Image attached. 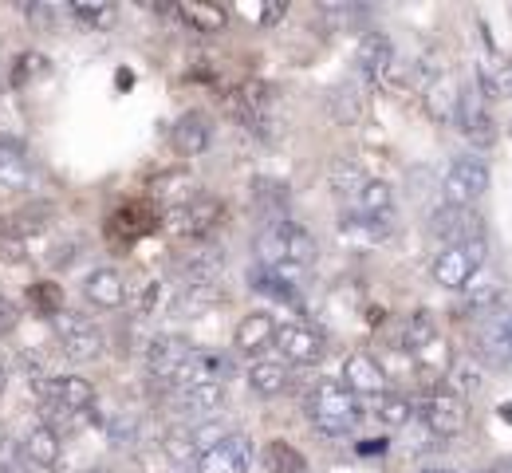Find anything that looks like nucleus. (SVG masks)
<instances>
[{
  "mask_svg": "<svg viewBox=\"0 0 512 473\" xmlns=\"http://www.w3.org/2000/svg\"><path fill=\"white\" fill-rule=\"evenodd\" d=\"M363 418V399L351 395L339 379H323L308 395V422L323 438H347Z\"/></svg>",
  "mask_w": 512,
  "mask_h": 473,
  "instance_id": "f257e3e1",
  "label": "nucleus"
},
{
  "mask_svg": "<svg viewBox=\"0 0 512 473\" xmlns=\"http://www.w3.org/2000/svg\"><path fill=\"white\" fill-rule=\"evenodd\" d=\"M316 253H320V245H316V237L304 229V225H296V221H272V225H264L260 233H256V261L264 265V269H272V265H300V269H312L316 265Z\"/></svg>",
  "mask_w": 512,
  "mask_h": 473,
  "instance_id": "f03ea898",
  "label": "nucleus"
},
{
  "mask_svg": "<svg viewBox=\"0 0 512 473\" xmlns=\"http://www.w3.org/2000/svg\"><path fill=\"white\" fill-rule=\"evenodd\" d=\"M225 111H229L241 127H249L253 135L272 138V127H276V95H272L268 83L253 79V83L233 87V91L225 95Z\"/></svg>",
  "mask_w": 512,
  "mask_h": 473,
  "instance_id": "7ed1b4c3",
  "label": "nucleus"
},
{
  "mask_svg": "<svg viewBox=\"0 0 512 473\" xmlns=\"http://www.w3.org/2000/svg\"><path fill=\"white\" fill-rule=\"evenodd\" d=\"M485 257H489V241H469V245H449L434 257L430 276L434 284H442L449 292H465L469 280L485 269Z\"/></svg>",
  "mask_w": 512,
  "mask_h": 473,
  "instance_id": "20e7f679",
  "label": "nucleus"
},
{
  "mask_svg": "<svg viewBox=\"0 0 512 473\" xmlns=\"http://www.w3.org/2000/svg\"><path fill=\"white\" fill-rule=\"evenodd\" d=\"M485 194H489V166H485V158H477V154L453 158L446 166V174H442V198H446V205H469L473 209Z\"/></svg>",
  "mask_w": 512,
  "mask_h": 473,
  "instance_id": "39448f33",
  "label": "nucleus"
},
{
  "mask_svg": "<svg viewBox=\"0 0 512 473\" xmlns=\"http://www.w3.org/2000/svg\"><path fill=\"white\" fill-rule=\"evenodd\" d=\"M56 336H60V351L71 363H91L107 347L103 328L91 316H79V312H60L56 316Z\"/></svg>",
  "mask_w": 512,
  "mask_h": 473,
  "instance_id": "423d86ee",
  "label": "nucleus"
},
{
  "mask_svg": "<svg viewBox=\"0 0 512 473\" xmlns=\"http://www.w3.org/2000/svg\"><path fill=\"white\" fill-rule=\"evenodd\" d=\"M221 221H225V205L217 202V198L197 194V198H193L190 205H182V209H166L162 229L174 233V237H186V241H205Z\"/></svg>",
  "mask_w": 512,
  "mask_h": 473,
  "instance_id": "0eeeda50",
  "label": "nucleus"
},
{
  "mask_svg": "<svg viewBox=\"0 0 512 473\" xmlns=\"http://www.w3.org/2000/svg\"><path fill=\"white\" fill-rule=\"evenodd\" d=\"M430 233L442 241V249L469 245V241H485V221L469 205H438L430 213Z\"/></svg>",
  "mask_w": 512,
  "mask_h": 473,
  "instance_id": "6e6552de",
  "label": "nucleus"
},
{
  "mask_svg": "<svg viewBox=\"0 0 512 473\" xmlns=\"http://www.w3.org/2000/svg\"><path fill=\"white\" fill-rule=\"evenodd\" d=\"M418 414H422V422H426V430L434 438H457L469 426V406H465L461 395H453V391H434L422 403Z\"/></svg>",
  "mask_w": 512,
  "mask_h": 473,
  "instance_id": "1a4fd4ad",
  "label": "nucleus"
},
{
  "mask_svg": "<svg viewBox=\"0 0 512 473\" xmlns=\"http://www.w3.org/2000/svg\"><path fill=\"white\" fill-rule=\"evenodd\" d=\"M276 347H280L284 363L316 367L323 355H327V336L316 332L312 324H284V328L276 332Z\"/></svg>",
  "mask_w": 512,
  "mask_h": 473,
  "instance_id": "9d476101",
  "label": "nucleus"
},
{
  "mask_svg": "<svg viewBox=\"0 0 512 473\" xmlns=\"http://www.w3.org/2000/svg\"><path fill=\"white\" fill-rule=\"evenodd\" d=\"M339 383H343L351 395H359V399H383L386 395L383 363H379L375 355H367V351H351V355L343 359V375H339Z\"/></svg>",
  "mask_w": 512,
  "mask_h": 473,
  "instance_id": "9b49d317",
  "label": "nucleus"
},
{
  "mask_svg": "<svg viewBox=\"0 0 512 473\" xmlns=\"http://www.w3.org/2000/svg\"><path fill=\"white\" fill-rule=\"evenodd\" d=\"M233 379V359L221 351H193L190 359L182 363V371L170 379L174 391H190L201 383H229Z\"/></svg>",
  "mask_w": 512,
  "mask_h": 473,
  "instance_id": "f8f14e48",
  "label": "nucleus"
},
{
  "mask_svg": "<svg viewBox=\"0 0 512 473\" xmlns=\"http://www.w3.org/2000/svg\"><path fill=\"white\" fill-rule=\"evenodd\" d=\"M256 450H253V438L233 430L217 450H209L201 462H197V473H249L253 466Z\"/></svg>",
  "mask_w": 512,
  "mask_h": 473,
  "instance_id": "ddd939ff",
  "label": "nucleus"
},
{
  "mask_svg": "<svg viewBox=\"0 0 512 473\" xmlns=\"http://www.w3.org/2000/svg\"><path fill=\"white\" fill-rule=\"evenodd\" d=\"M190 355H193V347L186 336H154L146 343V371L170 383V379L182 371V363H186Z\"/></svg>",
  "mask_w": 512,
  "mask_h": 473,
  "instance_id": "4468645a",
  "label": "nucleus"
},
{
  "mask_svg": "<svg viewBox=\"0 0 512 473\" xmlns=\"http://www.w3.org/2000/svg\"><path fill=\"white\" fill-rule=\"evenodd\" d=\"M394 64H398V60H394V44H390L386 32H367V36L359 40V48H355V71H359L363 79L383 83L386 71L394 68Z\"/></svg>",
  "mask_w": 512,
  "mask_h": 473,
  "instance_id": "2eb2a0df",
  "label": "nucleus"
},
{
  "mask_svg": "<svg viewBox=\"0 0 512 473\" xmlns=\"http://www.w3.org/2000/svg\"><path fill=\"white\" fill-rule=\"evenodd\" d=\"M225 304V284L217 280H190V284H178V296L170 300V312L174 316H201L209 308Z\"/></svg>",
  "mask_w": 512,
  "mask_h": 473,
  "instance_id": "dca6fc26",
  "label": "nucleus"
},
{
  "mask_svg": "<svg viewBox=\"0 0 512 473\" xmlns=\"http://www.w3.org/2000/svg\"><path fill=\"white\" fill-rule=\"evenodd\" d=\"M453 123L461 127V135L469 138L477 150H485V146H493V142H497L493 115L485 111V103H481L477 95H461V107H457V119H453Z\"/></svg>",
  "mask_w": 512,
  "mask_h": 473,
  "instance_id": "f3484780",
  "label": "nucleus"
},
{
  "mask_svg": "<svg viewBox=\"0 0 512 473\" xmlns=\"http://www.w3.org/2000/svg\"><path fill=\"white\" fill-rule=\"evenodd\" d=\"M83 296H87V304H95L103 312H119L127 304V280L115 269H95L83 280Z\"/></svg>",
  "mask_w": 512,
  "mask_h": 473,
  "instance_id": "a211bd4d",
  "label": "nucleus"
},
{
  "mask_svg": "<svg viewBox=\"0 0 512 473\" xmlns=\"http://www.w3.org/2000/svg\"><path fill=\"white\" fill-rule=\"evenodd\" d=\"M225 265H229V257H225V249H217V245H197V249L182 253V257L174 261L182 284H190V280H221Z\"/></svg>",
  "mask_w": 512,
  "mask_h": 473,
  "instance_id": "6ab92c4d",
  "label": "nucleus"
},
{
  "mask_svg": "<svg viewBox=\"0 0 512 473\" xmlns=\"http://www.w3.org/2000/svg\"><path fill=\"white\" fill-rule=\"evenodd\" d=\"M20 450H24V458H28L32 466H44V470H52V466L60 462V450H64V442H60V430H56V426H48V422L40 418V422H32V426L24 430V442H20Z\"/></svg>",
  "mask_w": 512,
  "mask_h": 473,
  "instance_id": "aec40b11",
  "label": "nucleus"
},
{
  "mask_svg": "<svg viewBox=\"0 0 512 473\" xmlns=\"http://www.w3.org/2000/svg\"><path fill=\"white\" fill-rule=\"evenodd\" d=\"M209 142H213V127H209V119H205L201 111L182 115V119L170 127V146H174L182 158H197V154H205V150H209Z\"/></svg>",
  "mask_w": 512,
  "mask_h": 473,
  "instance_id": "412c9836",
  "label": "nucleus"
},
{
  "mask_svg": "<svg viewBox=\"0 0 512 473\" xmlns=\"http://www.w3.org/2000/svg\"><path fill=\"white\" fill-rule=\"evenodd\" d=\"M32 182L36 174H32L28 154L16 142H0V194H24L32 190Z\"/></svg>",
  "mask_w": 512,
  "mask_h": 473,
  "instance_id": "4be33fe9",
  "label": "nucleus"
},
{
  "mask_svg": "<svg viewBox=\"0 0 512 473\" xmlns=\"http://www.w3.org/2000/svg\"><path fill=\"white\" fill-rule=\"evenodd\" d=\"M276 320L268 316V312H249L241 324H237V332H233V343H237V351H245V355H260V351H268L272 343H276Z\"/></svg>",
  "mask_w": 512,
  "mask_h": 473,
  "instance_id": "5701e85b",
  "label": "nucleus"
},
{
  "mask_svg": "<svg viewBox=\"0 0 512 473\" xmlns=\"http://www.w3.org/2000/svg\"><path fill=\"white\" fill-rule=\"evenodd\" d=\"M245 383H249V391L260 395V399H276V395L288 391L292 375H288V367L280 359H256L253 367H249V375H245Z\"/></svg>",
  "mask_w": 512,
  "mask_h": 473,
  "instance_id": "b1692460",
  "label": "nucleus"
},
{
  "mask_svg": "<svg viewBox=\"0 0 512 473\" xmlns=\"http://www.w3.org/2000/svg\"><path fill=\"white\" fill-rule=\"evenodd\" d=\"M351 213H355V217H371V221L394 217V190H390V182L367 178V186L351 198Z\"/></svg>",
  "mask_w": 512,
  "mask_h": 473,
  "instance_id": "393cba45",
  "label": "nucleus"
},
{
  "mask_svg": "<svg viewBox=\"0 0 512 473\" xmlns=\"http://www.w3.org/2000/svg\"><path fill=\"white\" fill-rule=\"evenodd\" d=\"M150 190L166 209H182V205H190L197 198V182H193L190 170H166V174L154 178Z\"/></svg>",
  "mask_w": 512,
  "mask_h": 473,
  "instance_id": "a878e982",
  "label": "nucleus"
},
{
  "mask_svg": "<svg viewBox=\"0 0 512 473\" xmlns=\"http://www.w3.org/2000/svg\"><path fill=\"white\" fill-rule=\"evenodd\" d=\"M48 225H52V209H48V205H32V209H20V213L0 217V233H8V237H16V241L40 237Z\"/></svg>",
  "mask_w": 512,
  "mask_h": 473,
  "instance_id": "bb28decb",
  "label": "nucleus"
},
{
  "mask_svg": "<svg viewBox=\"0 0 512 473\" xmlns=\"http://www.w3.org/2000/svg\"><path fill=\"white\" fill-rule=\"evenodd\" d=\"M481 355L497 367L512 363V336H509V316H493L485 328H481Z\"/></svg>",
  "mask_w": 512,
  "mask_h": 473,
  "instance_id": "cd10ccee",
  "label": "nucleus"
},
{
  "mask_svg": "<svg viewBox=\"0 0 512 473\" xmlns=\"http://www.w3.org/2000/svg\"><path fill=\"white\" fill-rule=\"evenodd\" d=\"M178 12H182V20L190 24L193 32H205V36H217V32H225V24H229V12H225L221 4H205V0H190V4H182Z\"/></svg>",
  "mask_w": 512,
  "mask_h": 473,
  "instance_id": "c85d7f7f",
  "label": "nucleus"
},
{
  "mask_svg": "<svg viewBox=\"0 0 512 473\" xmlns=\"http://www.w3.org/2000/svg\"><path fill=\"white\" fill-rule=\"evenodd\" d=\"M229 399V387L225 383H201V387H190V391H178V406L190 410V414H213L221 410Z\"/></svg>",
  "mask_w": 512,
  "mask_h": 473,
  "instance_id": "c756f323",
  "label": "nucleus"
},
{
  "mask_svg": "<svg viewBox=\"0 0 512 473\" xmlns=\"http://www.w3.org/2000/svg\"><path fill=\"white\" fill-rule=\"evenodd\" d=\"M253 202H256V209H260V217H264V225L284 221V209H288V186L260 178V182L253 186Z\"/></svg>",
  "mask_w": 512,
  "mask_h": 473,
  "instance_id": "7c9ffc66",
  "label": "nucleus"
},
{
  "mask_svg": "<svg viewBox=\"0 0 512 473\" xmlns=\"http://www.w3.org/2000/svg\"><path fill=\"white\" fill-rule=\"evenodd\" d=\"M438 339V324H434V316L422 308V312H410L406 320H402V351H410V355H418L426 343H434Z\"/></svg>",
  "mask_w": 512,
  "mask_h": 473,
  "instance_id": "2f4dec72",
  "label": "nucleus"
},
{
  "mask_svg": "<svg viewBox=\"0 0 512 473\" xmlns=\"http://www.w3.org/2000/svg\"><path fill=\"white\" fill-rule=\"evenodd\" d=\"M264 466L268 473H308V462H304V454L296 450V446H288L284 438H272L268 446H264Z\"/></svg>",
  "mask_w": 512,
  "mask_h": 473,
  "instance_id": "473e14b6",
  "label": "nucleus"
},
{
  "mask_svg": "<svg viewBox=\"0 0 512 473\" xmlns=\"http://www.w3.org/2000/svg\"><path fill=\"white\" fill-rule=\"evenodd\" d=\"M327 186H331L335 194H343V198H355V194L367 186V174H363L355 162H347V158H335V162L327 166Z\"/></svg>",
  "mask_w": 512,
  "mask_h": 473,
  "instance_id": "72a5a7b5",
  "label": "nucleus"
},
{
  "mask_svg": "<svg viewBox=\"0 0 512 473\" xmlns=\"http://www.w3.org/2000/svg\"><path fill=\"white\" fill-rule=\"evenodd\" d=\"M162 454H166L174 466H197V462H201L197 442H193V430H186V426H178V430H170V434L162 438Z\"/></svg>",
  "mask_w": 512,
  "mask_h": 473,
  "instance_id": "f704fd0d",
  "label": "nucleus"
},
{
  "mask_svg": "<svg viewBox=\"0 0 512 473\" xmlns=\"http://www.w3.org/2000/svg\"><path fill=\"white\" fill-rule=\"evenodd\" d=\"M375 414H379V422L390 426V430H402V426H410L414 422V403L406 399V395H394V391H386L379 406H375Z\"/></svg>",
  "mask_w": 512,
  "mask_h": 473,
  "instance_id": "c9c22d12",
  "label": "nucleus"
},
{
  "mask_svg": "<svg viewBox=\"0 0 512 473\" xmlns=\"http://www.w3.org/2000/svg\"><path fill=\"white\" fill-rule=\"evenodd\" d=\"M449 391L453 395H461V399H469L473 391H481V367L473 363V359H457L453 367H449Z\"/></svg>",
  "mask_w": 512,
  "mask_h": 473,
  "instance_id": "e433bc0d",
  "label": "nucleus"
},
{
  "mask_svg": "<svg viewBox=\"0 0 512 473\" xmlns=\"http://www.w3.org/2000/svg\"><path fill=\"white\" fill-rule=\"evenodd\" d=\"M52 71V60L44 56V52H24L16 64H12V87H28L32 79H40V75H48Z\"/></svg>",
  "mask_w": 512,
  "mask_h": 473,
  "instance_id": "4c0bfd02",
  "label": "nucleus"
},
{
  "mask_svg": "<svg viewBox=\"0 0 512 473\" xmlns=\"http://www.w3.org/2000/svg\"><path fill=\"white\" fill-rule=\"evenodd\" d=\"M71 16L99 32V28H111V24H115V4H87V0H75V4H71Z\"/></svg>",
  "mask_w": 512,
  "mask_h": 473,
  "instance_id": "58836bf2",
  "label": "nucleus"
},
{
  "mask_svg": "<svg viewBox=\"0 0 512 473\" xmlns=\"http://www.w3.org/2000/svg\"><path fill=\"white\" fill-rule=\"evenodd\" d=\"M481 276V272H477ZM469 280V288H465V300H469V308H477V312H489L497 300H501V284L489 276V280Z\"/></svg>",
  "mask_w": 512,
  "mask_h": 473,
  "instance_id": "ea45409f",
  "label": "nucleus"
},
{
  "mask_svg": "<svg viewBox=\"0 0 512 473\" xmlns=\"http://www.w3.org/2000/svg\"><path fill=\"white\" fill-rule=\"evenodd\" d=\"M158 304H162V280H142L138 288H134V296H130V308H134V316H154L158 312Z\"/></svg>",
  "mask_w": 512,
  "mask_h": 473,
  "instance_id": "a19ab883",
  "label": "nucleus"
},
{
  "mask_svg": "<svg viewBox=\"0 0 512 473\" xmlns=\"http://www.w3.org/2000/svg\"><path fill=\"white\" fill-rule=\"evenodd\" d=\"M233 430L225 426V422H217V418H209V422H201V426H193V442H197V454L205 458L209 450H217L225 438H229Z\"/></svg>",
  "mask_w": 512,
  "mask_h": 473,
  "instance_id": "79ce46f5",
  "label": "nucleus"
},
{
  "mask_svg": "<svg viewBox=\"0 0 512 473\" xmlns=\"http://www.w3.org/2000/svg\"><path fill=\"white\" fill-rule=\"evenodd\" d=\"M28 458L20 450V442H12L8 434H0V473H28Z\"/></svg>",
  "mask_w": 512,
  "mask_h": 473,
  "instance_id": "37998d69",
  "label": "nucleus"
},
{
  "mask_svg": "<svg viewBox=\"0 0 512 473\" xmlns=\"http://www.w3.org/2000/svg\"><path fill=\"white\" fill-rule=\"evenodd\" d=\"M107 438H111V446H115V450H127V446H134V442H138V422H134V418H127V414L111 418Z\"/></svg>",
  "mask_w": 512,
  "mask_h": 473,
  "instance_id": "c03bdc74",
  "label": "nucleus"
},
{
  "mask_svg": "<svg viewBox=\"0 0 512 473\" xmlns=\"http://www.w3.org/2000/svg\"><path fill=\"white\" fill-rule=\"evenodd\" d=\"M0 261H4V265H24V261H28V253H24V241H16V237L0 233Z\"/></svg>",
  "mask_w": 512,
  "mask_h": 473,
  "instance_id": "a18cd8bd",
  "label": "nucleus"
},
{
  "mask_svg": "<svg viewBox=\"0 0 512 473\" xmlns=\"http://www.w3.org/2000/svg\"><path fill=\"white\" fill-rule=\"evenodd\" d=\"M16 324H20V308L8 296H0V336H8Z\"/></svg>",
  "mask_w": 512,
  "mask_h": 473,
  "instance_id": "49530a36",
  "label": "nucleus"
},
{
  "mask_svg": "<svg viewBox=\"0 0 512 473\" xmlns=\"http://www.w3.org/2000/svg\"><path fill=\"white\" fill-rule=\"evenodd\" d=\"M284 12H288V8H284V4H268V8H264V12H260V24H264V28H272V24H276V20H280V16H284Z\"/></svg>",
  "mask_w": 512,
  "mask_h": 473,
  "instance_id": "de8ad7c7",
  "label": "nucleus"
},
{
  "mask_svg": "<svg viewBox=\"0 0 512 473\" xmlns=\"http://www.w3.org/2000/svg\"><path fill=\"white\" fill-rule=\"evenodd\" d=\"M4 383H8V371H4V363H0V395H4Z\"/></svg>",
  "mask_w": 512,
  "mask_h": 473,
  "instance_id": "09e8293b",
  "label": "nucleus"
},
{
  "mask_svg": "<svg viewBox=\"0 0 512 473\" xmlns=\"http://www.w3.org/2000/svg\"><path fill=\"white\" fill-rule=\"evenodd\" d=\"M497 473H512V458H509V462H505V466H501Z\"/></svg>",
  "mask_w": 512,
  "mask_h": 473,
  "instance_id": "8fccbe9b",
  "label": "nucleus"
},
{
  "mask_svg": "<svg viewBox=\"0 0 512 473\" xmlns=\"http://www.w3.org/2000/svg\"><path fill=\"white\" fill-rule=\"evenodd\" d=\"M505 418H512V406H505Z\"/></svg>",
  "mask_w": 512,
  "mask_h": 473,
  "instance_id": "3c124183",
  "label": "nucleus"
},
{
  "mask_svg": "<svg viewBox=\"0 0 512 473\" xmlns=\"http://www.w3.org/2000/svg\"><path fill=\"white\" fill-rule=\"evenodd\" d=\"M426 473H453V470H426Z\"/></svg>",
  "mask_w": 512,
  "mask_h": 473,
  "instance_id": "603ef678",
  "label": "nucleus"
},
{
  "mask_svg": "<svg viewBox=\"0 0 512 473\" xmlns=\"http://www.w3.org/2000/svg\"><path fill=\"white\" fill-rule=\"evenodd\" d=\"M509 336H512V312H509Z\"/></svg>",
  "mask_w": 512,
  "mask_h": 473,
  "instance_id": "864d4df0",
  "label": "nucleus"
},
{
  "mask_svg": "<svg viewBox=\"0 0 512 473\" xmlns=\"http://www.w3.org/2000/svg\"><path fill=\"white\" fill-rule=\"evenodd\" d=\"M91 473H95V470H91Z\"/></svg>",
  "mask_w": 512,
  "mask_h": 473,
  "instance_id": "5fc2aeb1",
  "label": "nucleus"
}]
</instances>
